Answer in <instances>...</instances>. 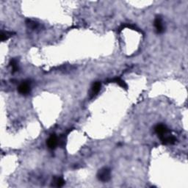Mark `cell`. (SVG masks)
<instances>
[{
    "label": "cell",
    "mask_w": 188,
    "mask_h": 188,
    "mask_svg": "<svg viewBox=\"0 0 188 188\" xmlns=\"http://www.w3.org/2000/svg\"><path fill=\"white\" fill-rule=\"evenodd\" d=\"M101 87V84L99 82H96L93 83V86L91 87V98H93L96 96L99 92L100 91Z\"/></svg>",
    "instance_id": "obj_7"
},
{
    "label": "cell",
    "mask_w": 188,
    "mask_h": 188,
    "mask_svg": "<svg viewBox=\"0 0 188 188\" xmlns=\"http://www.w3.org/2000/svg\"><path fill=\"white\" fill-rule=\"evenodd\" d=\"M10 65L12 67V70H13V73H15L17 71H19V66H18L17 60L16 59H12L10 61Z\"/></svg>",
    "instance_id": "obj_11"
},
{
    "label": "cell",
    "mask_w": 188,
    "mask_h": 188,
    "mask_svg": "<svg viewBox=\"0 0 188 188\" xmlns=\"http://www.w3.org/2000/svg\"><path fill=\"white\" fill-rule=\"evenodd\" d=\"M107 82H109V83H116L119 86H121V87H123V89L127 90V88H128V85H127V83H126L123 80H122L121 78H119V77H115V78H113V79H109Z\"/></svg>",
    "instance_id": "obj_8"
},
{
    "label": "cell",
    "mask_w": 188,
    "mask_h": 188,
    "mask_svg": "<svg viewBox=\"0 0 188 188\" xmlns=\"http://www.w3.org/2000/svg\"><path fill=\"white\" fill-rule=\"evenodd\" d=\"M154 27L157 33H162L165 30V28H164L163 24V20H162V18L160 16L156 17L154 20Z\"/></svg>",
    "instance_id": "obj_5"
},
{
    "label": "cell",
    "mask_w": 188,
    "mask_h": 188,
    "mask_svg": "<svg viewBox=\"0 0 188 188\" xmlns=\"http://www.w3.org/2000/svg\"><path fill=\"white\" fill-rule=\"evenodd\" d=\"M154 131L156 134H157L159 137L169 132V130L167 128V127L164 124H161V123L160 124H157L156 126L154 127Z\"/></svg>",
    "instance_id": "obj_2"
},
{
    "label": "cell",
    "mask_w": 188,
    "mask_h": 188,
    "mask_svg": "<svg viewBox=\"0 0 188 188\" xmlns=\"http://www.w3.org/2000/svg\"><path fill=\"white\" fill-rule=\"evenodd\" d=\"M97 177L100 181H103V182H107L111 178L110 170L108 168H102L98 171Z\"/></svg>",
    "instance_id": "obj_1"
},
{
    "label": "cell",
    "mask_w": 188,
    "mask_h": 188,
    "mask_svg": "<svg viewBox=\"0 0 188 188\" xmlns=\"http://www.w3.org/2000/svg\"><path fill=\"white\" fill-rule=\"evenodd\" d=\"M13 33L12 32H8V31H2L1 33V41H5L6 40L9 39L10 38H11L13 35Z\"/></svg>",
    "instance_id": "obj_10"
},
{
    "label": "cell",
    "mask_w": 188,
    "mask_h": 188,
    "mask_svg": "<svg viewBox=\"0 0 188 188\" xmlns=\"http://www.w3.org/2000/svg\"><path fill=\"white\" fill-rule=\"evenodd\" d=\"M57 145V137L55 135H51L47 140V145L50 149H55Z\"/></svg>",
    "instance_id": "obj_6"
},
{
    "label": "cell",
    "mask_w": 188,
    "mask_h": 188,
    "mask_svg": "<svg viewBox=\"0 0 188 188\" xmlns=\"http://www.w3.org/2000/svg\"><path fill=\"white\" fill-rule=\"evenodd\" d=\"M19 92L23 95H27V94L30 93V83L29 82H23L18 87Z\"/></svg>",
    "instance_id": "obj_3"
},
{
    "label": "cell",
    "mask_w": 188,
    "mask_h": 188,
    "mask_svg": "<svg viewBox=\"0 0 188 188\" xmlns=\"http://www.w3.org/2000/svg\"><path fill=\"white\" fill-rule=\"evenodd\" d=\"M65 184V181H64L63 178L60 177H55L53 179L52 181V185L51 186L53 187H63Z\"/></svg>",
    "instance_id": "obj_9"
},
{
    "label": "cell",
    "mask_w": 188,
    "mask_h": 188,
    "mask_svg": "<svg viewBox=\"0 0 188 188\" xmlns=\"http://www.w3.org/2000/svg\"><path fill=\"white\" fill-rule=\"evenodd\" d=\"M160 139L162 143L165 144V145H168V144L169 145H172V144H174L176 141H177V139H176L174 136L171 135H168L167 134L160 137Z\"/></svg>",
    "instance_id": "obj_4"
},
{
    "label": "cell",
    "mask_w": 188,
    "mask_h": 188,
    "mask_svg": "<svg viewBox=\"0 0 188 188\" xmlns=\"http://www.w3.org/2000/svg\"><path fill=\"white\" fill-rule=\"evenodd\" d=\"M27 25L28 26V27L31 28V29H35V28L38 27V24L35 21H32V20H27Z\"/></svg>",
    "instance_id": "obj_12"
}]
</instances>
